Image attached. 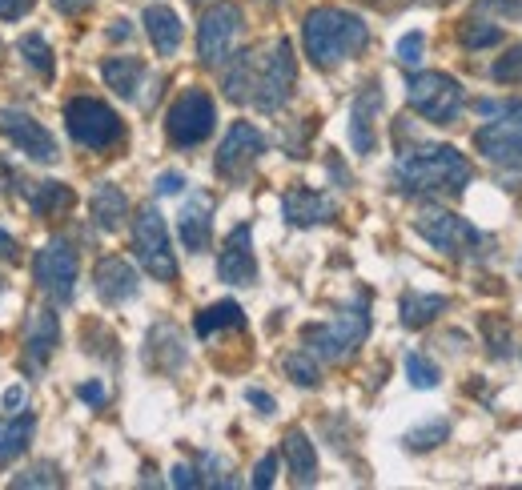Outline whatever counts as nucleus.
<instances>
[{
  "mask_svg": "<svg viewBox=\"0 0 522 490\" xmlns=\"http://www.w3.org/2000/svg\"><path fill=\"white\" fill-rule=\"evenodd\" d=\"M474 169L454 145H422L398 157L394 185L410 197H454L470 185Z\"/></svg>",
  "mask_w": 522,
  "mask_h": 490,
  "instance_id": "nucleus-2",
  "label": "nucleus"
},
{
  "mask_svg": "<svg viewBox=\"0 0 522 490\" xmlns=\"http://www.w3.org/2000/svg\"><path fill=\"white\" fill-rule=\"evenodd\" d=\"M29 205L37 217H61L73 209V189L65 181H41V185H33Z\"/></svg>",
  "mask_w": 522,
  "mask_h": 490,
  "instance_id": "nucleus-28",
  "label": "nucleus"
},
{
  "mask_svg": "<svg viewBox=\"0 0 522 490\" xmlns=\"http://www.w3.org/2000/svg\"><path fill=\"white\" fill-rule=\"evenodd\" d=\"M17 53H21L41 77H53V65H57V61H53V49H49V41H45L41 33H25V37L17 41Z\"/></svg>",
  "mask_w": 522,
  "mask_h": 490,
  "instance_id": "nucleus-31",
  "label": "nucleus"
},
{
  "mask_svg": "<svg viewBox=\"0 0 522 490\" xmlns=\"http://www.w3.org/2000/svg\"><path fill=\"white\" fill-rule=\"evenodd\" d=\"M294 85H298V57L286 37L257 49H241L221 77V89L233 105H253L261 113H278L294 97Z\"/></svg>",
  "mask_w": 522,
  "mask_h": 490,
  "instance_id": "nucleus-1",
  "label": "nucleus"
},
{
  "mask_svg": "<svg viewBox=\"0 0 522 490\" xmlns=\"http://www.w3.org/2000/svg\"><path fill=\"white\" fill-rule=\"evenodd\" d=\"M57 338H61V326H57V314L53 310H37L25 326V358L33 370L49 366L53 350H57Z\"/></svg>",
  "mask_w": 522,
  "mask_h": 490,
  "instance_id": "nucleus-21",
  "label": "nucleus"
},
{
  "mask_svg": "<svg viewBox=\"0 0 522 490\" xmlns=\"http://www.w3.org/2000/svg\"><path fill=\"white\" fill-rule=\"evenodd\" d=\"M422 49H426V33H406L398 41V61L402 65H418L422 61Z\"/></svg>",
  "mask_w": 522,
  "mask_h": 490,
  "instance_id": "nucleus-38",
  "label": "nucleus"
},
{
  "mask_svg": "<svg viewBox=\"0 0 522 490\" xmlns=\"http://www.w3.org/2000/svg\"><path fill=\"white\" fill-rule=\"evenodd\" d=\"M129 33H133V29H129V21H113V29H109V37H113V41H125Z\"/></svg>",
  "mask_w": 522,
  "mask_h": 490,
  "instance_id": "nucleus-51",
  "label": "nucleus"
},
{
  "mask_svg": "<svg viewBox=\"0 0 522 490\" xmlns=\"http://www.w3.org/2000/svg\"><path fill=\"white\" fill-rule=\"evenodd\" d=\"M33 274H37V286H41L49 298L69 302L73 290H77V250H73L65 237L41 245L37 262H33Z\"/></svg>",
  "mask_w": 522,
  "mask_h": 490,
  "instance_id": "nucleus-12",
  "label": "nucleus"
},
{
  "mask_svg": "<svg viewBox=\"0 0 522 490\" xmlns=\"http://www.w3.org/2000/svg\"><path fill=\"white\" fill-rule=\"evenodd\" d=\"M274 474H278V454H266V458L253 466V486H257V490H270V486H274Z\"/></svg>",
  "mask_w": 522,
  "mask_h": 490,
  "instance_id": "nucleus-39",
  "label": "nucleus"
},
{
  "mask_svg": "<svg viewBox=\"0 0 522 490\" xmlns=\"http://www.w3.org/2000/svg\"><path fill=\"white\" fill-rule=\"evenodd\" d=\"M17 254H21V250H17V237H13L5 225H0V258H5V262H17Z\"/></svg>",
  "mask_w": 522,
  "mask_h": 490,
  "instance_id": "nucleus-45",
  "label": "nucleus"
},
{
  "mask_svg": "<svg viewBox=\"0 0 522 490\" xmlns=\"http://www.w3.org/2000/svg\"><path fill=\"white\" fill-rule=\"evenodd\" d=\"M482 330H486V346H490L494 358H510V354H514V346H510V326H506V322L486 318Z\"/></svg>",
  "mask_w": 522,
  "mask_h": 490,
  "instance_id": "nucleus-36",
  "label": "nucleus"
},
{
  "mask_svg": "<svg viewBox=\"0 0 522 490\" xmlns=\"http://www.w3.org/2000/svg\"><path fill=\"white\" fill-rule=\"evenodd\" d=\"M414 229L418 237H426L438 254L446 258H486L490 254V237L470 225L466 217L450 213V209H426L414 217Z\"/></svg>",
  "mask_w": 522,
  "mask_h": 490,
  "instance_id": "nucleus-5",
  "label": "nucleus"
},
{
  "mask_svg": "<svg viewBox=\"0 0 522 490\" xmlns=\"http://www.w3.org/2000/svg\"><path fill=\"white\" fill-rule=\"evenodd\" d=\"M93 0H57V9L61 13H81V9H89Z\"/></svg>",
  "mask_w": 522,
  "mask_h": 490,
  "instance_id": "nucleus-49",
  "label": "nucleus"
},
{
  "mask_svg": "<svg viewBox=\"0 0 522 490\" xmlns=\"http://www.w3.org/2000/svg\"><path fill=\"white\" fill-rule=\"evenodd\" d=\"M442 310H446V298H442V294H418V290H406L402 302H398V322H402L406 330H422V326H430Z\"/></svg>",
  "mask_w": 522,
  "mask_h": 490,
  "instance_id": "nucleus-26",
  "label": "nucleus"
},
{
  "mask_svg": "<svg viewBox=\"0 0 522 490\" xmlns=\"http://www.w3.org/2000/svg\"><path fill=\"white\" fill-rule=\"evenodd\" d=\"M93 286H97V298L105 306H121V302L137 298L141 278H137V270L125 258H101L97 270H93Z\"/></svg>",
  "mask_w": 522,
  "mask_h": 490,
  "instance_id": "nucleus-18",
  "label": "nucleus"
},
{
  "mask_svg": "<svg viewBox=\"0 0 522 490\" xmlns=\"http://www.w3.org/2000/svg\"><path fill=\"white\" fill-rule=\"evenodd\" d=\"M261 153H266V137H261L249 121H233L221 149H217V173L225 181H245L249 169L261 161Z\"/></svg>",
  "mask_w": 522,
  "mask_h": 490,
  "instance_id": "nucleus-13",
  "label": "nucleus"
},
{
  "mask_svg": "<svg viewBox=\"0 0 522 490\" xmlns=\"http://www.w3.org/2000/svg\"><path fill=\"white\" fill-rule=\"evenodd\" d=\"M302 41H306V57L318 65V69H334L350 57H358L366 45H370V25L350 13V9H334V5H322V9H310L306 21H302Z\"/></svg>",
  "mask_w": 522,
  "mask_h": 490,
  "instance_id": "nucleus-3",
  "label": "nucleus"
},
{
  "mask_svg": "<svg viewBox=\"0 0 522 490\" xmlns=\"http://www.w3.org/2000/svg\"><path fill=\"white\" fill-rule=\"evenodd\" d=\"M65 129L85 149H109V145H117L125 137L121 117L97 97H73L65 105Z\"/></svg>",
  "mask_w": 522,
  "mask_h": 490,
  "instance_id": "nucleus-9",
  "label": "nucleus"
},
{
  "mask_svg": "<svg viewBox=\"0 0 522 490\" xmlns=\"http://www.w3.org/2000/svg\"><path fill=\"white\" fill-rule=\"evenodd\" d=\"M482 117H498L474 133V149L498 169H522V101H478Z\"/></svg>",
  "mask_w": 522,
  "mask_h": 490,
  "instance_id": "nucleus-4",
  "label": "nucleus"
},
{
  "mask_svg": "<svg viewBox=\"0 0 522 490\" xmlns=\"http://www.w3.org/2000/svg\"><path fill=\"white\" fill-rule=\"evenodd\" d=\"M181 189H185V177H181V173H161V177H157V193H161V197L181 193Z\"/></svg>",
  "mask_w": 522,
  "mask_h": 490,
  "instance_id": "nucleus-43",
  "label": "nucleus"
},
{
  "mask_svg": "<svg viewBox=\"0 0 522 490\" xmlns=\"http://www.w3.org/2000/svg\"><path fill=\"white\" fill-rule=\"evenodd\" d=\"M406 101H410V109H414L418 117H426L430 125H454V121L462 117V109H466L462 85H458L450 73H434V69L414 73V77L406 81Z\"/></svg>",
  "mask_w": 522,
  "mask_h": 490,
  "instance_id": "nucleus-7",
  "label": "nucleus"
},
{
  "mask_svg": "<svg viewBox=\"0 0 522 490\" xmlns=\"http://www.w3.org/2000/svg\"><path fill=\"white\" fill-rule=\"evenodd\" d=\"M193 5H205V0H193Z\"/></svg>",
  "mask_w": 522,
  "mask_h": 490,
  "instance_id": "nucleus-54",
  "label": "nucleus"
},
{
  "mask_svg": "<svg viewBox=\"0 0 522 490\" xmlns=\"http://www.w3.org/2000/svg\"><path fill=\"white\" fill-rule=\"evenodd\" d=\"M245 402H249V406H257L261 414H274V410H278V402H274L266 390H245Z\"/></svg>",
  "mask_w": 522,
  "mask_h": 490,
  "instance_id": "nucleus-42",
  "label": "nucleus"
},
{
  "mask_svg": "<svg viewBox=\"0 0 522 490\" xmlns=\"http://www.w3.org/2000/svg\"><path fill=\"white\" fill-rule=\"evenodd\" d=\"M177 237L189 254H205L209 237H213V197L209 193H193L177 217Z\"/></svg>",
  "mask_w": 522,
  "mask_h": 490,
  "instance_id": "nucleus-19",
  "label": "nucleus"
},
{
  "mask_svg": "<svg viewBox=\"0 0 522 490\" xmlns=\"http://www.w3.org/2000/svg\"><path fill=\"white\" fill-rule=\"evenodd\" d=\"M478 13H502V17H522V0H478Z\"/></svg>",
  "mask_w": 522,
  "mask_h": 490,
  "instance_id": "nucleus-40",
  "label": "nucleus"
},
{
  "mask_svg": "<svg viewBox=\"0 0 522 490\" xmlns=\"http://www.w3.org/2000/svg\"><path fill=\"white\" fill-rule=\"evenodd\" d=\"M133 250H137V262L145 266L149 278H157V282H177V258H173V241H169V229H165L161 209L145 205V209L133 217Z\"/></svg>",
  "mask_w": 522,
  "mask_h": 490,
  "instance_id": "nucleus-8",
  "label": "nucleus"
},
{
  "mask_svg": "<svg viewBox=\"0 0 522 490\" xmlns=\"http://www.w3.org/2000/svg\"><path fill=\"white\" fill-rule=\"evenodd\" d=\"M458 41H462V49H470V53L494 49V45H502V29H498L494 21H486L482 13H474V17H466V21L458 25Z\"/></svg>",
  "mask_w": 522,
  "mask_h": 490,
  "instance_id": "nucleus-30",
  "label": "nucleus"
},
{
  "mask_svg": "<svg viewBox=\"0 0 522 490\" xmlns=\"http://www.w3.org/2000/svg\"><path fill=\"white\" fill-rule=\"evenodd\" d=\"M193 330H197V338H209L217 330H245V310L237 302H213L197 314Z\"/></svg>",
  "mask_w": 522,
  "mask_h": 490,
  "instance_id": "nucleus-27",
  "label": "nucleus"
},
{
  "mask_svg": "<svg viewBox=\"0 0 522 490\" xmlns=\"http://www.w3.org/2000/svg\"><path fill=\"white\" fill-rule=\"evenodd\" d=\"M101 77L109 81V89H113L117 97L133 101L137 89H141V77H145V61H141V57H109V61L101 65Z\"/></svg>",
  "mask_w": 522,
  "mask_h": 490,
  "instance_id": "nucleus-25",
  "label": "nucleus"
},
{
  "mask_svg": "<svg viewBox=\"0 0 522 490\" xmlns=\"http://www.w3.org/2000/svg\"><path fill=\"white\" fill-rule=\"evenodd\" d=\"M446 434H450V422H446V418H438V422L414 426L402 442H406V450H434V446H442V442H446Z\"/></svg>",
  "mask_w": 522,
  "mask_h": 490,
  "instance_id": "nucleus-34",
  "label": "nucleus"
},
{
  "mask_svg": "<svg viewBox=\"0 0 522 490\" xmlns=\"http://www.w3.org/2000/svg\"><path fill=\"white\" fill-rule=\"evenodd\" d=\"M141 25H145V33H149L157 57H173V53L181 49L185 29H181V17H177L169 5H149V9L141 13Z\"/></svg>",
  "mask_w": 522,
  "mask_h": 490,
  "instance_id": "nucleus-22",
  "label": "nucleus"
},
{
  "mask_svg": "<svg viewBox=\"0 0 522 490\" xmlns=\"http://www.w3.org/2000/svg\"><path fill=\"white\" fill-rule=\"evenodd\" d=\"M378 113H382V85L370 81V85L358 89V97H354V105H350V145H354V153H362V157H370L374 145H378V133H374Z\"/></svg>",
  "mask_w": 522,
  "mask_h": 490,
  "instance_id": "nucleus-16",
  "label": "nucleus"
},
{
  "mask_svg": "<svg viewBox=\"0 0 522 490\" xmlns=\"http://www.w3.org/2000/svg\"><path fill=\"white\" fill-rule=\"evenodd\" d=\"M282 366H286V374H290V378H294L298 386H310V390H314V386L322 382V370H318V358H314L310 350H294V354H290V358H286Z\"/></svg>",
  "mask_w": 522,
  "mask_h": 490,
  "instance_id": "nucleus-32",
  "label": "nucleus"
},
{
  "mask_svg": "<svg viewBox=\"0 0 522 490\" xmlns=\"http://www.w3.org/2000/svg\"><path fill=\"white\" fill-rule=\"evenodd\" d=\"M89 213H93V221H97L105 233H117V229L125 225V217H129V197H125V189L113 185V181H101V185L93 189Z\"/></svg>",
  "mask_w": 522,
  "mask_h": 490,
  "instance_id": "nucleus-23",
  "label": "nucleus"
},
{
  "mask_svg": "<svg viewBox=\"0 0 522 490\" xmlns=\"http://www.w3.org/2000/svg\"><path fill=\"white\" fill-rule=\"evenodd\" d=\"M33 434H37V418L33 414H21V418L13 414V422L0 430V466H9L17 454H25Z\"/></svg>",
  "mask_w": 522,
  "mask_h": 490,
  "instance_id": "nucleus-29",
  "label": "nucleus"
},
{
  "mask_svg": "<svg viewBox=\"0 0 522 490\" xmlns=\"http://www.w3.org/2000/svg\"><path fill=\"white\" fill-rule=\"evenodd\" d=\"M0 133H5V137H9L25 157H33V161H57V157H61L53 133H49L33 113H25V109H0Z\"/></svg>",
  "mask_w": 522,
  "mask_h": 490,
  "instance_id": "nucleus-14",
  "label": "nucleus"
},
{
  "mask_svg": "<svg viewBox=\"0 0 522 490\" xmlns=\"http://www.w3.org/2000/svg\"><path fill=\"white\" fill-rule=\"evenodd\" d=\"M61 482L65 478H61V470L53 462H37V466H29L25 474L13 478V486H61Z\"/></svg>",
  "mask_w": 522,
  "mask_h": 490,
  "instance_id": "nucleus-37",
  "label": "nucleus"
},
{
  "mask_svg": "<svg viewBox=\"0 0 522 490\" xmlns=\"http://www.w3.org/2000/svg\"><path fill=\"white\" fill-rule=\"evenodd\" d=\"M13 185H17V173H13L9 165H0V193H9Z\"/></svg>",
  "mask_w": 522,
  "mask_h": 490,
  "instance_id": "nucleus-50",
  "label": "nucleus"
},
{
  "mask_svg": "<svg viewBox=\"0 0 522 490\" xmlns=\"http://www.w3.org/2000/svg\"><path fill=\"white\" fill-rule=\"evenodd\" d=\"M217 278L225 286H253L257 282V258H253V229L249 225H233L221 258H217Z\"/></svg>",
  "mask_w": 522,
  "mask_h": 490,
  "instance_id": "nucleus-15",
  "label": "nucleus"
},
{
  "mask_svg": "<svg viewBox=\"0 0 522 490\" xmlns=\"http://www.w3.org/2000/svg\"><path fill=\"white\" fill-rule=\"evenodd\" d=\"M33 9V0H0V21H17Z\"/></svg>",
  "mask_w": 522,
  "mask_h": 490,
  "instance_id": "nucleus-41",
  "label": "nucleus"
},
{
  "mask_svg": "<svg viewBox=\"0 0 522 490\" xmlns=\"http://www.w3.org/2000/svg\"><path fill=\"white\" fill-rule=\"evenodd\" d=\"M241 25H245V13L237 5H213V9H205L201 25H197V61L209 65V69L225 65L233 57Z\"/></svg>",
  "mask_w": 522,
  "mask_h": 490,
  "instance_id": "nucleus-11",
  "label": "nucleus"
},
{
  "mask_svg": "<svg viewBox=\"0 0 522 490\" xmlns=\"http://www.w3.org/2000/svg\"><path fill=\"white\" fill-rule=\"evenodd\" d=\"M5 406L17 414V410L25 406V386H9V390H5Z\"/></svg>",
  "mask_w": 522,
  "mask_h": 490,
  "instance_id": "nucleus-48",
  "label": "nucleus"
},
{
  "mask_svg": "<svg viewBox=\"0 0 522 490\" xmlns=\"http://www.w3.org/2000/svg\"><path fill=\"white\" fill-rule=\"evenodd\" d=\"M0 294H5V278H0Z\"/></svg>",
  "mask_w": 522,
  "mask_h": 490,
  "instance_id": "nucleus-53",
  "label": "nucleus"
},
{
  "mask_svg": "<svg viewBox=\"0 0 522 490\" xmlns=\"http://www.w3.org/2000/svg\"><path fill=\"white\" fill-rule=\"evenodd\" d=\"M213 125H217V105H213V97L205 89H185L165 113V133L181 149L201 145L213 133Z\"/></svg>",
  "mask_w": 522,
  "mask_h": 490,
  "instance_id": "nucleus-10",
  "label": "nucleus"
},
{
  "mask_svg": "<svg viewBox=\"0 0 522 490\" xmlns=\"http://www.w3.org/2000/svg\"><path fill=\"white\" fill-rule=\"evenodd\" d=\"M334 213H338V201H334L330 193L310 189V185H294V189H286V197H282V217H286L294 229L322 225V221H330Z\"/></svg>",
  "mask_w": 522,
  "mask_h": 490,
  "instance_id": "nucleus-17",
  "label": "nucleus"
},
{
  "mask_svg": "<svg viewBox=\"0 0 522 490\" xmlns=\"http://www.w3.org/2000/svg\"><path fill=\"white\" fill-rule=\"evenodd\" d=\"M490 77L498 85H522V45H510L494 65H490Z\"/></svg>",
  "mask_w": 522,
  "mask_h": 490,
  "instance_id": "nucleus-35",
  "label": "nucleus"
},
{
  "mask_svg": "<svg viewBox=\"0 0 522 490\" xmlns=\"http://www.w3.org/2000/svg\"><path fill=\"white\" fill-rule=\"evenodd\" d=\"M145 362H149L157 374H173V370L185 366V342H181L177 326L161 322V326L149 330V338H145Z\"/></svg>",
  "mask_w": 522,
  "mask_h": 490,
  "instance_id": "nucleus-20",
  "label": "nucleus"
},
{
  "mask_svg": "<svg viewBox=\"0 0 522 490\" xmlns=\"http://www.w3.org/2000/svg\"><path fill=\"white\" fill-rule=\"evenodd\" d=\"M77 394H81V402H89V406H105V386H101V382H85V386H77Z\"/></svg>",
  "mask_w": 522,
  "mask_h": 490,
  "instance_id": "nucleus-44",
  "label": "nucleus"
},
{
  "mask_svg": "<svg viewBox=\"0 0 522 490\" xmlns=\"http://www.w3.org/2000/svg\"><path fill=\"white\" fill-rule=\"evenodd\" d=\"M169 482H173V486H201L197 470H193V466H185V462H181V466H173V478H169Z\"/></svg>",
  "mask_w": 522,
  "mask_h": 490,
  "instance_id": "nucleus-46",
  "label": "nucleus"
},
{
  "mask_svg": "<svg viewBox=\"0 0 522 490\" xmlns=\"http://www.w3.org/2000/svg\"><path fill=\"white\" fill-rule=\"evenodd\" d=\"M370 334V310H366V298L350 310H342L334 322H322V326H306L302 330V350H310L314 358L322 362H346Z\"/></svg>",
  "mask_w": 522,
  "mask_h": 490,
  "instance_id": "nucleus-6",
  "label": "nucleus"
},
{
  "mask_svg": "<svg viewBox=\"0 0 522 490\" xmlns=\"http://www.w3.org/2000/svg\"><path fill=\"white\" fill-rule=\"evenodd\" d=\"M282 454H286L290 474H294L298 486H314V482H318V450H314V442L306 438V430H290V434L282 438Z\"/></svg>",
  "mask_w": 522,
  "mask_h": 490,
  "instance_id": "nucleus-24",
  "label": "nucleus"
},
{
  "mask_svg": "<svg viewBox=\"0 0 522 490\" xmlns=\"http://www.w3.org/2000/svg\"><path fill=\"white\" fill-rule=\"evenodd\" d=\"M406 378H410V386H418V390H434L438 382H442V370L426 358V354H406Z\"/></svg>",
  "mask_w": 522,
  "mask_h": 490,
  "instance_id": "nucleus-33",
  "label": "nucleus"
},
{
  "mask_svg": "<svg viewBox=\"0 0 522 490\" xmlns=\"http://www.w3.org/2000/svg\"><path fill=\"white\" fill-rule=\"evenodd\" d=\"M378 9H406V5H446V0H370Z\"/></svg>",
  "mask_w": 522,
  "mask_h": 490,
  "instance_id": "nucleus-47",
  "label": "nucleus"
},
{
  "mask_svg": "<svg viewBox=\"0 0 522 490\" xmlns=\"http://www.w3.org/2000/svg\"><path fill=\"white\" fill-rule=\"evenodd\" d=\"M261 5H282V0H261Z\"/></svg>",
  "mask_w": 522,
  "mask_h": 490,
  "instance_id": "nucleus-52",
  "label": "nucleus"
}]
</instances>
